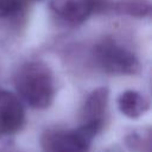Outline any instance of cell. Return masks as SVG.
Wrapping results in <instances>:
<instances>
[{
    "label": "cell",
    "instance_id": "obj_1",
    "mask_svg": "<svg viewBox=\"0 0 152 152\" xmlns=\"http://www.w3.org/2000/svg\"><path fill=\"white\" fill-rule=\"evenodd\" d=\"M14 86L19 97L32 108H48L53 101V74L42 61L21 64L14 75Z\"/></svg>",
    "mask_w": 152,
    "mask_h": 152
},
{
    "label": "cell",
    "instance_id": "obj_2",
    "mask_svg": "<svg viewBox=\"0 0 152 152\" xmlns=\"http://www.w3.org/2000/svg\"><path fill=\"white\" fill-rule=\"evenodd\" d=\"M93 57L97 66L112 75H134L140 69L138 57L113 37H103L94 49Z\"/></svg>",
    "mask_w": 152,
    "mask_h": 152
},
{
    "label": "cell",
    "instance_id": "obj_3",
    "mask_svg": "<svg viewBox=\"0 0 152 152\" xmlns=\"http://www.w3.org/2000/svg\"><path fill=\"white\" fill-rule=\"evenodd\" d=\"M100 131L88 125L76 128L51 127L40 138L43 152H88L91 140Z\"/></svg>",
    "mask_w": 152,
    "mask_h": 152
},
{
    "label": "cell",
    "instance_id": "obj_4",
    "mask_svg": "<svg viewBox=\"0 0 152 152\" xmlns=\"http://www.w3.org/2000/svg\"><path fill=\"white\" fill-rule=\"evenodd\" d=\"M25 122V110L21 101L13 93L0 89V137L20 131Z\"/></svg>",
    "mask_w": 152,
    "mask_h": 152
},
{
    "label": "cell",
    "instance_id": "obj_5",
    "mask_svg": "<svg viewBox=\"0 0 152 152\" xmlns=\"http://www.w3.org/2000/svg\"><path fill=\"white\" fill-rule=\"evenodd\" d=\"M51 11L68 25H81L96 13V0H50Z\"/></svg>",
    "mask_w": 152,
    "mask_h": 152
},
{
    "label": "cell",
    "instance_id": "obj_6",
    "mask_svg": "<svg viewBox=\"0 0 152 152\" xmlns=\"http://www.w3.org/2000/svg\"><path fill=\"white\" fill-rule=\"evenodd\" d=\"M108 88L107 87H100L95 90H93L81 110V124L93 126L101 131L104 121V114L107 109L108 103Z\"/></svg>",
    "mask_w": 152,
    "mask_h": 152
},
{
    "label": "cell",
    "instance_id": "obj_7",
    "mask_svg": "<svg viewBox=\"0 0 152 152\" xmlns=\"http://www.w3.org/2000/svg\"><path fill=\"white\" fill-rule=\"evenodd\" d=\"M118 107L125 116L137 119L148 109V101L135 90H126L118 97Z\"/></svg>",
    "mask_w": 152,
    "mask_h": 152
},
{
    "label": "cell",
    "instance_id": "obj_8",
    "mask_svg": "<svg viewBox=\"0 0 152 152\" xmlns=\"http://www.w3.org/2000/svg\"><path fill=\"white\" fill-rule=\"evenodd\" d=\"M112 10L120 14L145 18L151 13V2L148 0H114Z\"/></svg>",
    "mask_w": 152,
    "mask_h": 152
},
{
    "label": "cell",
    "instance_id": "obj_9",
    "mask_svg": "<svg viewBox=\"0 0 152 152\" xmlns=\"http://www.w3.org/2000/svg\"><path fill=\"white\" fill-rule=\"evenodd\" d=\"M25 0H0V18H13L25 8Z\"/></svg>",
    "mask_w": 152,
    "mask_h": 152
},
{
    "label": "cell",
    "instance_id": "obj_10",
    "mask_svg": "<svg viewBox=\"0 0 152 152\" xmlns=\"http://www.w3.org/2000/svg\"><path fill=\"white\" fill-rule=\"evenodd\" d=\"M34 1H43V0H34Z\"/></svg>",
    "mask_w": 152,
    "mask_h": 152
},
{
    "label": "cell",
    "instance_id": "obj_11",
    "mask_svg": "<svg viewBox=\"0 0 152 152\" xmlns=\"http://www.w3.org/2000/svg\"><path fill=\"white\" fill-rule=\"evenodd\" d=\"M0 152H6V151H0Z\"/></svg>",
    "mask_w": 152,
    "mask_h": 152
}]
</instances>
